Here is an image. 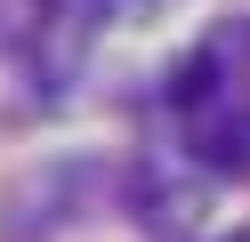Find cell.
Wrapping results in <instances>:
<instances>
[{"instance_id": "1", "label": "cell", "mask_w": 250, "mask_h": 242, "mask_svg": "<svg viewBox=\"0 0 250 242\" xmlns=\"http://www.w3.org/2000/svg\"><path fill=\"white\" fill-rule=\"evenodd\" d=\"M169 121L210 177L250 186V16H226L186 48L169 81Z\"/></svg>"}, {"instance_id": "2", "label": "cell", "mask_w": 250, "mask_h": 242, "mask_svg": "<svg viewBox=\"0 0 250 242\" xmlns=\"http://www.w3.org/2000/svg\"><path fill=\"white\" fill-rule=\"evenodd\" d=\"M89 8L81 0H0V57H24L33 73H73Z\"/></svg>"}, {"instance_id": "3", "label": "cell", "mask_w": 250, "mask_h": 242, "mask_svg": "<svg viewBox=\"0 0 250 242\" xmlns=\"http://www.w3.org/2000/svg\"><path fill=\"white\" fill-rule=\"evenodd\" d=\"M81 210V170L73 161H41L17 170L0 194V242H57V226Z\"/></svg>"}, {"instance_id": "4", "label": "cell", "mask_w": 250, "mask_h": 242, "mask_svg": "<svg viewBox=\"0 0 250 242\" xmlns=\"http://www.w3.org/2000/svg\"><path fill=\"white\" fill-rule=\"evenodd\" d=\"M234 242H250V234H234Z\"/></svg>"}]
</instances>
